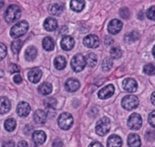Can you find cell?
<instances>
[{"mask_svg":"<svg viewBox=\"0 0 155 147\" xmlns=\"http://www.w3.org/2000/svg\"><path fill=\"white\" fill-rule=\"evenodd\" d=\"M121 55H122V51L119 47H113L110 49V56L113 58H119L121 57Z\"/></svg>","mask_w":155,"mask_h":147,"instance_id":"34","label":"cell"},{"mask_svg":"<svg viewBox=\"0 0 155 147\" xmlns=\"http://www.w3.org/2000/svg\"><path fill=\"white\" fill-rule=\"evenodd\" d=\"M4 126H5V129L8 132H13L16 127H17V122L15 119L13 118H8L6 120L5 123H4Z\"/></svg>","mask_w":155,"mask_h":147,"instance_id":"29","label":"cell"},{"mask_svg":"<svg viewBox=\"0 0 155 147\" xmlns=\"http://www.w3.org/2000/svg\"><path fill=\"white\" fill-rule=\"evenodd\" d=\"M122 107L127 111H131L139 106V99L134 95H127L121 101Z\"/></svg>","mask_w":155,"mask_h":147,"instance_id":"5","label":"cell"},{"mask_svg":"<svg viewBox=\"0 0 155 147\" xmlns=\"http://www.w3.org/2000/svg\"><path fill=\"white\" fill-rule=\"evenodd\" d=\"M48 11L53 16H59L63 11V6L60 4H52L49 6Z\"/></svg>","mask_w":155,"mask_h":147,"instance_id":"25","label":"cell"},{"mask_svg":"<svg viewBox=\"0 0 155 147\" xmlns=\"http://www.w3.org/2000/svg\"><path fill=\"white\" fill-rule=\"evenodd\" d=\"M74 45H75V40L70 36H64L60 42V46L64 50H71L74 48Z\"/></svg>","mask_w":155,"mask_h":147,"instance_id":"14","label":"cell"},{"mask_svg":"<svg viewBox=\"0 0 155 147\" xmlns=\"http://www.w3.org/2000/svg\"><path fill=\"white\" fill-rule=\"evenodd\" d=\"M85 7V0H71L70 8L75 12H81Z\"/></svg>","mask_w":155,"mask_h":147,"instance_id":"21","label":"cell"},{"mask_svg":"<svg viewBox=\"0 0 155 147\" xmlns=\"http://www.w3.org/2000/svg\"><path fill=\"white\" fill-rule=\"evenodd\" d=\"M22 47H23V41H22V40L17 39V40L13 41L12 44H11L12 52H13L14 54H18Z\"/></svg>","mask_w":155,"mask_h":147,"instance_id":"30","label":"cell"},{"mask_svg":"<svg viewBox=\"0 0 155 147\" xmlns=\"http://www.w3.org/2000/svg\"><path fill=\"white\" fill-rule=\"evenodd\" d=\"M147 18L150 20H154L155 21V6L150 7L148 10H147Z\"/></svg>","mask_w":155,"mask_h":147,"instance_id":"36","label":"cell"},{"mask_svg":"<svg viewBox=\"0 0 155 147\" xmlns=\"http://www.w3.org/2000/svg\"><path fill=\"white\" fill-rule=\"evenodd\" d=\"M128 145L129 147H140L141 142L140 138L136 133H130L128 136Z\"/></svg>","mask_w":155,"mask_h":147,"instance_id":"18","label":"cell"},{"mask_svg":"<svg viewBox=\"0 0 155 147\" xmlns=\"http://www.w3.org/2000/svg\"><path fill=\"white\" fill-rule=\"evenodd\" d=\"M31 108L30 105L26 102H21L17 107V112L20 117H27L30 113Z\"/></svg>","mask_w":155,"mask_h":147,"instance_id":"12","label":"cell"},{"mask_svg":"<svg viewBox=\"0 0 155 147\" xmlns=\"http://www.w3.org/2000/svg\"><path fill=\"white\" fill-rule=\"evenodd\" d=\"M152 55L155 57V46L153 47V48H152Z\"/></svg>","mask_w":155,"mask_h":147,"instance_id":"49","label":"cell"},{"mask_svg":"<svg viewBox=\"0 0 155 147\" xmlns=\"http://www.w3.org/2000/svg\"><path fill=\"white\" fill-rule=\"evenodd\" d=\"M44 28L48 31H54L58 28V22L53 18H48L44 21Z\"/></svg>","mask_w":155,"mask_h":147,"instance_id":"22","label":"cell"},{"mask_svg":"<svg viewBox=\"0 0 155 147\" xmlns=\"http://www.w3.org/2000/svg\"><path fill=\"white\" fill-rule=\"evenodd\" d=\"M41 76H42V71L38 68H34L30 69L28 72V80L32 83H38L40 81Z\"/></svg>","mask_w":155,"mask_h":147,"instance_id":"13","label":"cell"},{"mask_svg":"<svg viewBox=\"0 0 155 147\" xmlns=\"http://www.w3.org/2000/svg\"><path fill=\"white\" fill-rule=\"evenodd\" d=\"M112 67V59L110 58H107L102 61V69L104 71H109Z\"/></svg>","mask_w":155,"mask_h":147,"instance_id":"35","label":"cell"},{"mask_svg":"<svg viewBox=\"0 0 155 147\" xmlns=\"http://www.w3.org/2000/svg\"><path fill=\"white\" fill-rule=\"evenodd\" d=\"M143 72L147 75H154L155 74V65L154 64H146L143 67Z\"/></svg>","mask_w":155,"mask_h":147,"instance_id":"33","label":"cell"},{"mask_svg":"<svg viewBox=\"0 0 155 147\" xmlns=\"http://www.w3.org/2000/svg\"><path fill=\"white\" fill-rule=\"evenodd\" d=\"M18 147H28V145L26 141H20L18 144Z\"/></svg>","mask_w":155,"mask_h":147,"instance_id":"45","label":"cell"},{"mask_svg":"<svg viewBox=\"0 0 155 147\" xmlns=\"http://www.w3.org/2000/svg\"><path fill=\"white\" fill-rule=\"evenodd\" d=\"M70 64H71V68L74 71L81 72V70L84 69V68L86 66L85 58L81 54H77L72 58Z\"/></svg>","mask_w":155,"mask_h":147,"instance_id":"4","label":"cell"},{"mask_svg":"<svg viewBox=\"0 0 155 147\" xmlns=\"http://www.w3.org/2000/svg\"><path fill=\"white\" fill-rule=\"evenodd\" d=\"M2 147H15V142L13 141H7L3 143Z\"/></svg>","mask_w":155,"mask_h":147,"instance_id":"42","label":"cell"},{"mask_svg":"<svg viewBox=\"0 0 155 147\" xmlns=\"http://www.w3.org/2000/svg\"><path fill=\"white\" fill-rule=\"evenodd\" d=\"M85 61H86V65H89L90 67H95L97 62H98V58L96 54L94 53H89L86 57H85Z\"/></svg>","mask_w":155,"mask_h":147,"instance_id":"28","label":"cell"},{"mask_svg":"<svg viewBox=\"0 0 155 147\" xmlns=\"http://www.w3.org/2000/svg\"><path fill=\"white\" fill-rule=\"evenodd\" d=\"M22 81H23V79H22V77H21L19 74H18V75H16V76L14 77V82H15V83H17V84H20V83L22 82Z\"/></svg>","mask_w":155,"mask_h":147,"instance_id":"43","label":"cell"},{"mask_svg":"<svg viewBox=\"0 0 155 147\" xmlns=\"http://www.w3.org/2000/svg\"><path fill=\"white\" fill-rule=\"evenodd\" d=\"M21 16V9L17 5H11L8 8L5 13V19L8 23H13L17 21Z\"/></svg>","mask_w":155,"mask_h":147,"instance_id":"2","label":"cell"},{"mask_svg":"<svg viewBox=\"0 0 155 147\" xmlns=\"http://www.w3.org/2000/svg\"><path fill=\"white\" fill-rule=\"evenodd\" d=\"M10 73H15V72H19V68L16 64H11L8 68Z\"/></svg>","mask_w":155,"mask_h":147,"instance_id":"40","label":"cell"},{"mask_svg":"<svg viewBox=\"0 0 155 147\" xmlns=\"http://www.w3.org/2000/svg\"><path fill=\"white\" fill-rule=\"evenodd\" d=\"M67 32H68V28H67L66 27H63V28H62V30H61L59 33H60L61 35H65V34H67Z\"/></svg>","mask_w":155,"mask_h":147,"instance_id":"47","label":"cell"},{"mask_svg":"<svg viewBox=\"0 0 155 147\" xmlns=\"http://www.w3.org/2000/svg\"><path fill=\"white\" fill-rule=\"evenodd\" d=\"M52 85L49 82H44L38 87V92L42 95H48L52 92Z\"/></svg>","mask_w":155,"mask_h":147,"instance_id":"26","label":"cell"},{"mask_svg":"<svg viewBox=\"0 0 155 147\" xmlns=\"http://www.w3.org/2000/svg\"><path fill=\"white\" fill-rule=\"evenodd\" d=\"M44 105H45V107L48 108V109H50V110H51V109H54V108L56 107V105H57V101H56L55 98L49 97V98H48V99L45 100Z\"/></svg>","mask_w":155,"mask_h":147,"instance_id":"32","label":"cell"},{"mask_svg":"<svg viewBox=\"0 0 155 147\" xmlns=\"http://www.w3.org/2000/svg\"><path fill=\"white\" fill-rule=\"evenodd\" d=\"M83 43L86 47L91 48H96L100 45V39L96 35H88L84 38Z\"/></svg>","mask_w":155,"mask_h":147,"instance_id":"8","label":"cell"},{"mask_svg":"<svg viewBox=\"0 0 155 147\" xmlns=\"http://www.w3.org/2000/svg\"><path fill=\"white\" fill-rule=\"evenodd\" d=\"M89 147H103V145L99 142H93L89 145Z\"/></svg>","mask_w":155,"mask_h":147,"instance_id":"44","label":"cell"},{"mask_svg":"<svg viewBox=\"0 0 155 147\" xmlns=\"http://www.w3.org/2000/svg\"><path fill=\"white\" fill-rule=\"evenodd\" d=\"M4 4H5V0H0V9L4 7Z\"/></svg>","mask_w":155,"mask_h":147,"instance_id":"48","label":"cell"},{"mask_svg":"<svg viewBox=\"0 0 155 147\" xmlns=\"http://www.w3.org/2000/svg\"><path fill=\"white\" fill-rule=\"evenodd\" d=\"M123 89L128 92H135L138 89V83L135 80L131 78L125 79L122 82Z\"/></svg>","mask_w":155,"mask_h":147,"instance_id":"11","label":"cell"},{"mask_svg":"<svg viewBox=\"0 0 155 147\" xmlns=\"http://www.w3.org/2000/svg\"><path fill=\"white\" fill-rule=\"evenodd\" d=\"M54 65H55L56 68L58 69V70L64 69L66 68V66H67V59H66V58L63 57V56L57 57L54 59Z\"/></svg>","mask_w":155,"mask_h":147,"instance_id":"24","label":"cell"},{"mask_svg":"<svg viewBox=\"0 0 155 147\" xmlns=\"http://www.w3.org/2000/svg\"><path fill=\"white\" fill-rule=\"evenodd\" d=\"M114 91H115L114 86L112 84H109V85L103 87L101 90H100V92H98V96L100 99L105 100V99L111 97L114 93Z\"/></svg>","mask_w":155,"mask_h":147,"instance_id":"9","label":"cell"},{"mask_svg":"<svg viewBox=\"0 0 155 147\" xmlns=\"http://www.w3.org/2000/svg\"><path fill=\"white\" fill-rule=\"evenodd\" d=\"M34 121L37 123L44 124L47 121V112L43 110H37L34 112Z\"/></svg>","mask_w":155,"mask_h":147,"instance_id":"20","label":"cell"},{"mask_svg":"<svg viewBox=\"0 0 155 147\" xmlns=\"http://www.w3.org/2000/svg\"><path fill=\"white\" fill-rule=\"evenodd\" d=\"M80 87H81V83L76 79H68L66 82V89L69 92H74L78 91L80 89Z\"/></svg>","mask_w":155,"mask_h":147,"instance_id":"15","label":"cell"},{"mask_svg":"<svg viewBox=\"0 0 155 147\" xmlns=\"http://www.w3.org/2000/svg\"><path fill=\"white\" fill-rule=\"evenodd\" d=\"M37 55H38V49H37L34 46L28 47V48L26 49V51H25L26 59L28 60V61L34 60V59L37 58Z\"/></svg>","mask_w":155,"mask_h":147,"instance_id":"23","label":"cell"},{"mask_svg":"<svg viewBox=\"0 0 155 147\" xmlns=\"http://www.w3.org/2000/svg\"><path fill=\"white\" fill-rule=\"evenodd\" d=\"M108 147H121L122 145V140L119 135L112 134L109 137L107 141Z\"/></svg>","mask_w":155,"mask_h":147,"instance_id":"17","label":"cell"},{"mask_svg":"<svg viewBox=\"0 0 155 147\" xmlns=\"http://www.w3.org/2000/svg\"><path fill=\"white\" fill-rule=\"evenodd\" d=\"M96 132L101 136L106 135L110 130V121L107 117L101 118L96 123Z\"/></svg>","mask_w":155,"mask_h":147,"instance_id":"3","label":"cell"},{"mask_svg":"<svg viewBox=\"0 0 155 147\" xmlns=\"http://www.w3.org/2000/svg\"><path fill=\"white\" fill-rule=\"evenodd\" d=\"M120 17H121L122 18L127 19V18H129V17H130V10H129L127 8H121V9L120 10Z\"/></svg>","mask_w":155,"mask_h":147,"instance_id":"38","label":"cell"},{"mask_svg":"<svg viewBox=\"0 0 155 147\" xmlns=\"http://www.w3.org/2000/svg\"><path fill=\"white\" fill-rule=\"evenodd\" d=\"M7 55V47L5 44L0 43V60H2Z\"/></svg>","mask_w":155,"mask_h":147,"instance_id":"37","label":"cell"},{"mask_svg":"<svg viewBox=\"0 0 155 147\" xmlns=\"http://www.w3.org/2000/svg\"><path fill=\"white\" fill-rule=\"evenodd\" d=\"M142 125V119L140 114L132 113L128 119V126L130 130L137 131L140 130Z\"/></svg>","mask_w":155,"mask_h":147,"instance_id":"7","label":"cell"},{"mask_svg":"<svg viewBox=\"0 0 155 147\" xmlns=\"http://www.w3.org/2000/svg\"><path fill=\"white\" fill-rule=\"evenodd\" d=\"M28 30V23L26 20H21L12 27L10 30V35L13 38H18L25 35Z\"/></svg>","mask_w":155,"mask_h":147,"instance_id":"1","label":"cell"},{"mask_svg":"<svg viewBox=\"0 0 155 147\" xmlns=\"http://www.w3.org/2000/svg\"><path fill=\"white\" fill-rule=\"evenodd\" d=\"M32 138L36 144H43L46 142L47 135L43 131H36L33 132Z\"/></svg>","mask_w":155,"mask_h":147,"instance_id":"19","label":"cell"},{"mask_svg":"<svg viewBox=\"0 0 155 147\" xmlns=\"http://www.w3.org/2000/svg\"><path fill=\"white\" fill-rule=\"evenodd\" d=\"M122 28V22L119 19H112L108 25V31L112 34L116 35L118 34Z\"/></svg>","mask_w":155,"mask_h":147,"instance_id":"10","label":"cell"},{"mask_svg":"<svg viewBox=\"0 0 155 147\" xmlns=\"http://www.w3.org/2000/svg\"><path fill=\"white\" fill-rule=\"evenodd\" d=\"M148 121H149V123H150L153 128H155V111H153V112H150V114L149 115Z\"/></svg>","mask_w":155,"mask_h":147,"instance_id":"39","label":"cell"},{"mask_svg":"<svg viewBox=\"0 0 155 147\" xmlns=\"http://www.w3.org/2000/svg\"><path fill=\"white\" fill-rule=\"evenodd\" d=\"M62 146H63V142L59 139H56L52 142V147H62Z\"/></svg>","mask_w":155,"mask_h":147,"instance_id":"41","label":"cell"},{"mask_svg":"<svg viewBox=\"0 0 155 147\" xmlns=\"http://www.w3.org/2000/svg\"><path fill=\"white\" fill-rule=\"evenodd\" d=\"M139 37H140V36H139V33H138V32H136V31H131V32L126 34L124 39H125L126 42L131 43V42H134L135 40H137V39L139 38Z\"/></svg>","mask_w":155,"mask_h":147,"instance_id":"31","label":"cell"},{"mask_svg":"<svg viewBox=\"0 0 155 147\" xmlns=\"http://www.w3.org/2000/svg\"><path fill=\"white\" fill-rule=\"evenodd\" d=\"M11 109L10 101L7 97H0V114H5Z\"/></svg>","mask_w":155,"mask_h":147,"instance_id":"16","label":"cell"},{"mask_svg":"<svg viewBox=\"0 0 155 147\" xmlns=\"http://www.w3.org/2000/svg\"><path fill=\"white\" fill-rule=\"evenodd\" d=\"M150 102H151V103L155 106V92L150 95Z\"/></svg>","mask_w":155,"mask_h":147,"instance_id":"46","label":"cell"},{"mask_svg":"<svg viewBox=\"0 0 155 147\" xmlns=\"http://www.w3.org/2000/svg\"><path fill=\"white\" fill-rule=\"evenodd\" d=\"M58 123L62 130H68L73 124V117L68 112H63L59 115Z\"/></svg>","mask_w":155,"mask_h":147,"instance_id":"6","label":"cell"},{"mask_svg":"<svg viewBox=\"0 0 155 147\" xmlns=\"http://www.w3.org/2000/svg\"><path fill=\"white\" fill-rule=\"evenodd\" d=\"M42 46H43V48H44L47 51H51V50L54 49L55 43H54V40L52 39V38H50V37H46V38L43 39Z\"/></svg>","mask_w":155,"mask_h":147,"instance_id":"27","label":"cell"}]
</instances>
